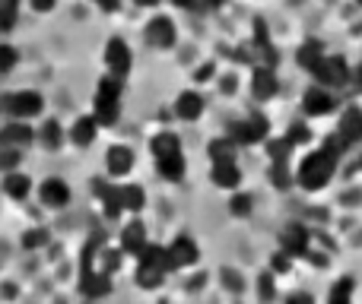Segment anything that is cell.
I'll list each match as a JSON object with an SVG mask.
<instances>
[{
	"mask_svg": "<svg viewBox=\"0 0 362 304\" xmlns=\"http://www.w3.org/2000/svg\"><path fill=\"white\" fill-rule=\"evenodd\" d=\"M334 171H337V159L327 150H318L302 159L299 171H296V181H299V187H305V190H321V187H327V181L334 178Z\"/></svg>",
	"mask_w": 362,
	"mask_h": 304,
	"instance_id": "1",
	"label": "cell"
},
{
	"mask_svg": "<svg viewBox=\"0 0 362 304\" xmlns=\"http://www.w3.org/2000/svg\"><path fill=\"white\" fill-rule=\"evenodd\" d=\"M95 111L93 118L99 121V127H112L121 114V80L118 76H102L99 80V89H95Z\"/></svg>",
	"mask_w": 362,
	"mask_h": 304,
	"instance_id": "2",
	"label": "cell"
},
{
	"mask_svg": "<svg viewBox=\"0 0 362 304\" xmlns=\"http://www.w3.org/2000/svg\"><path fill=\"white\" fill-rule=\"evenodd\" d=\"M4 108L13 114V121H32L45 111V99L35 89H23V92H13L4 99Z\"/></svg>",
	"mask_w": 362,
	"mask_h": 304,
	"instance_id": "3",
	"label": "cell"
},
{
	"mask_svg": "<svg viewBox=\"0 0 362 304\" xmlns=\"http://www.w3.org/2000/svg\"><path fill=\"white\" fill-rule=\"evenodd\" d=\"M312 76L321 83L325 89H344L346 83H353V73H350V67H346V61L340 54H327L325 61L318 63V67L312 70Z\"/></svg>",
	"mask_w": 362,
	"mask_h": 304,
	"instance_id": "4",
	"label": "cell"
},
{
	"mask_svg": "<svg viewBox=\"0 0 362 304\" xmlns=\"http://www.w3.org/2000/svg\"><path fill=\"white\" fill-rule=\"evenodd\" d=\"M229 137L235 140L238 146H251V143H261V140L270 137V121L264 114H251L245 121H235L229 127Z\"/></svg>",
	"mask_w": 362,
	"mask_h": 304,
	"instance_id": "5",
	"label": "cell"
},
{
	"mask_svg": "<svg viewBox=\"0 0 362 304\" xmlns=\"http://www.w3.org/2000/svg\"><path fill=\"white\" fill-rule=\"evenodd\" d=\"M131 63H134L131 48H127L121 38H112V42L105 44V67H108V73L118 76V80H124V76L131 73Z\"/></svg>",
	"mask_w": 362,
	"mask_h": 304,
	"instance_id": "6",
	"label": "cell"
},
{
	"mask_svg": "<svg viewBox=\"0 0 362 304\" xmlns=\"http://www.w3.org/2000/svg\"><path fill=\"white\" fill-rule=\"evenodd\" d=\"M334 108H337L334 92L331 89H325V86L305 89V95H302V111H305L308 118H325V114H331Z\"/></svg>",
	"mask_w": 362,
	"mask_h": 304,
	"instance_id": "7",
	"label": "cell"
},
{
	"mask_svg": "<svg viewBox=\"0 0 362 304\" xmlns=\"http://www.w3.org/2000/svg\"><path fill=\"white\" fill-rule=\"evenodd\" d=\"M32 140H35V133H32L29 121H10L0 127V146H6V150H25Z\"/></svg>",
	"mask_w": 362,
	"mask_h": 304,
	"instance_id": "8",
	"label": "cell"
},
{
	"mask_svg": "<svg viewBox=\"0 0 362 304\" xmlns=\"http://www.w3.org/2000/svg\"><path fill=\"white\" fill-rule=\"evenodd\" d=\"M308 248H312V235H308L305 225L293 222L283 231V250H286L289 257H308Z\"/></svg>",
	"mask_w": 362,
	"mask_h": 304,
	"instance_id": "9",
	"label": "cell"
},
{
	"mask_svg": "<svg viewBox=\"0 0 362 304\" xmlns=\"http://www.w3.org/2000/svg\"><path fill=\"white\" fill-rule=\"evenodd\" d=\"M146 42H150L153 48H172V44H175V23H172L169 16L150 19V25H146Z\"/></svg>",
	"mask_w": 362,
	"mask_h": 304,
	"instance_id": "10",
	"label": "cell"
},
{
	"mask_svg": "<svg viewBox=\"0 0 362 304\" xmlns=\"http://www.w3.org/2000/svg\"><path fill=\"white\" fill-rule=\"evenodd\" d=\"M169 257H172V263H175V269H181V267H194V263L200 260V250H197V244H194V238L178 235L175 241L169 244Z\"/></svg>",
	"mask_w": 362,
	"mask_h": 304,
	"instance_id": "11",
	"label": "cell"
},
{
	"mask_svg": "<svg viewBox=\"0 0 362 304\" xmlns=\"http://www.w3.org/2000/svg\"><path fill=\"white\" fill-rule=\"evenodd\" d=\"M276 89H280V80H276L274 67H261V63H257L255 80H251V92H255V99H257V102L274 99Z\"/></svg>",
	"mask_w": 362,
	"mask_h": 304,
	"instance_id": "12",
	"label": "cell"
},
{
	"mask_svg": "<svg viewBox=\"0 0 362 304\" xmlns=\"http://www.w3.org/2000/svg\"><path fill=\"white\" fill-rule=\"evenodd\" d=\"M38 197H42V203L48 206V209H64V206L70 203V187L64 184L61 178H48L42 184V190H38Z\"/></svg>",
	"mask_w": 362,
	"mask_h": 304,
	"instance_id": "13",
	"label": "cell"
},
{
	"mask_svg": "<svg viewBox=\"0 0 362 304\" xmlns=\"http://www.w3.org/2000/svg\"><path fill=\"white\" fill-rule=\"evenodd\" d=\"M80 288L86 298H105L112 292V279L102 269H86V273H80Z\"/></svg>",
	"mask_w": 362,
	"mask_h": 304,
	"instance_id": "14",
	"label": "cell"
},
{
	"mask_svg": "<svg viewBox=\"0 0 362 304\" xmlns=\"http://www.w3.org/2000/svg\"><path fill=\"white\" fill-rule=\"evenodd\" d=\"M146 229H144V222H131L124 231H121V250L124 254H134V257H140L144 254V248H146Z\"/></svg>",
	"mask_w": 362,
	"mask_h": 304,
	"instance_id": "15",
	"label": "cell"
},
{
	"mask_svg": "<svg viewBox=\"0 0 362 304\" xmlns=\"http://www.w3.org/2000/svg\"><path fill=\"white\" fill-rule=\"evenodd\" d=\"M95 193H99V200H102V212H105L108 219H118L121 212H124V206H121V187L99 181V184H95Z\"/></svg>",
	"mask_w": 362,
	"mask_h": 304,
	"instance_id": "16",
	"label": "cell"
},
{
	"mask_svg": "<svg viewBox=\"0 0 362 304\" xmlns=\"http://www.w3.org/2000/svg\"><path fill=\"white\" fill-rule=\"evenodd\" d=\"M204 108H206V102L200 92H181L175 99V114L181 121H197L204 114Z\"/></svg>",
	"mask_w": 362,
	"mask_h": 304,
	"instance_id": "17",
	"label": "cell"
},
{
	"mask_svg": "<svg viewBox=\"0 0 362 304\" xmlns=\"http://www.w3.org/2000/svg\"><path fill=\"white\" fill-rule=\"evenodd\" d=\"M325 57H327V54H325V44L315 42V38H308V42L299 44V54H296V61H299L302 70H308V73H312V70L318 67Z\"/></svg>",
	"mask_w": 362,
	"mask_h": 304,
	"instance_id": "18",
	"label": "cell"
},
{
	"mask_svg": "<svg viewBox=\"0 0 362 304\" xmlns=\"http://www.w3.org/2000/svg\"><path fill=\"white\" fill-rule=\"evenodd\" d=\"M213 184L223 187V190H235L242 184V171H238L235 162H219L213 165Z\"/></svg>",
	"mask_w": 362,
	"mask_h": 304,
	"instance_id": "19",
	"label": "cell"
},
{
	"mask_svg": "<svg viewBox=\"0 0 362 304\" xmlns=\"http://www.w3.org/2000/svg\"><path fill=\"white\" fill-rule=\"evenodd\" d=\"M105 168L108 174H127L134 168V152L127 146H112L105 152Z\"/></svg>",
	"mask_w": 362,
	"mask_h": 304,
	"instance_id": "20",
	"label": "cell"
},
{
	"mask_svg": "<svg viewBox=\"0 0 362 304\" xmlns=\"http://www.w3.org/2000/svg\"><path fill=\"white\" fill-rule=\"evenodd\" d=\"M29 190H32L29 174H23V171H6L4 174V193H6V197L25 200V197H29Z\"/></svg>",
	"mask_w": 362,
	"mask_h": 304,
	"instance_id": "21",
	"label": "cell"
},
{
	"mask_svg": "<svg viewBox=\"0 0 362 304\" xmlns=\"http://www.w3.org/2000/svg\"><path fill=\"white\" fill-rule=\"evenodd\" d=\"M95 133H99V121L95 118H76L74 127H70V140L76 146H89L95 140Z\"/></svg>",
	"mask_w": 362,
	"mask_h": 304,
	"instance_id": "22",
	"label": "cell"
},
{
	"mask_svg": "<svg viewBox=\"0 0 362 304\" xmlns=\"http://www.w3.org/2000/svg\"><path fill=\"white\" fill-rule=\"evenodd\" d=\"M150 150H153V159H169V155H178L181 152V140L175 137V133H156L153 137V143H150Z\"/></svg>",
	"mask_w": 362,
	"mask_h": 304,
	"instance_id": "23",
	"label": "cell"
},
{
	"mask_svg": "<svg viewBox=\"0 0 362 304\" xmlns=\"http://www.w3.org/2000/svg\"><path fill=\"white\" fill-rule=\"evenodd\" d=\"M235 150H238V143H235L232 137L210 140V146H206V152H210L213 165H219V162H235Z\"/></svg>",
	"mask_w": 362,
	"mask_h": 304,
	"instance_id": "24",
	"label": "cell"
},
{
	"mask_svg": "<svg viewBox=\"0 0 362 304\" xmlns=\"http://www.w3.org/2000/svg\"><path fill=\"white\" fill-rule=\"evenodd\" d=\"M340 133H344L350 143H362V111L359 108H350V111L340 118V127H337Z\"/></svg>",
	"mask_w": 362,
	"mask_h": 304,
	"instance_id": "25",
	"label": "cell"
},
{
	"mask_svg": "<svg viewBox=\"0 0 362 304\" xmlns=\"http://www.w3.org/2000/svg\"><path fill=\"white\" fill-rule=\"evenodd\" d=\"M121 206H124V212H140L146 206V190L140 184H124L121 187Z\"/></svg>",
	"mask_w": 362,
	"mask_h": 304,
	"instance_id": "26",
	"label": "cell"
},
{
	"mask_svg": "<svg viewBox=\"0 0 362 304\" xmlns=\"http://www.w3.org/2000/svg\"><path fill=\"white\" fill-rule=\"evenodd\" d=\"M156 165H159V174H163V178L165 181H181V178H185V155H169V159H159L156 162Z\"/></svg>",
	"mask_w": 362,
	"mask_h": 304,
	"instance_id": "27",
	"label": "cell"
},
{
	"mask_svg": "<svg viewBox=\"0 0 362 304\" xmlns=\"http://www.w3.org/2000/svg\"><path fill=\"white\" fill-rule=\"evenodd\" d=\"M38 140H42L45 150H57V146L64 143V127L57 124V121H45V124H42V133H38Z\"/></svg>",
	"mask_w": 362,
	"mask_h": 304,
	"instance_id": "28",
	"label": "cell"
},
{
	"mask_svg": "<svg viewBox=\"0 0 362 304\" xmlns=\"http://www.w3.org/2000/svg\"><path fill=\"white\" fill-rule=\"evenodd\" d=\"M165 282V273L156 267H146V263H140L137 267V286L140 288H159Z\"/></svg>",
	"mask_w": 362,
	"mask_h": 304,
	"instance_id": "29",
	"label": "cell"
},
{
	"mask_svg": "<svg viewBox=\"0 0 362 304\" xmlns=\"http://www.w3.org/2000/svg\"><path fill=\"white\" fill-rule=\"evenodd\" d=\"M327 304H353V279L344 276L340 282H334L331 295H327Z\"/></svg>",
	"mask_w": 362,
	"mask_h": 304,
	"instance_id": "30",
	"label": "cell"
},
{
	"mask_svg": "<svg viewBox=\"0 0 362 304\" xmlns=\"http://www.w3.org/2000/svg\"><path fill=\"white\" fill-rule=\"evenodd\" d=\"M289 150H293V143H289V140H267V155H270V162H280V165H286Z\"/></svg>",
	"mask_w": 362,
	"mask_h": 304,
	"instance_id": "31",
	"label": "cell"
},
{
	"mask_svg": "<svg viewBox=\"0 0 362 304\" xmlns=\"http://www.w3.org/2000/svg\"><path fill=\"white\" fill-rule=\"evenodd\" d=\"M350 146H353V143H350V140H346V137H344V133H340V130H334L331 137L325 140V150L331 152L334 159H340V155H344L346 150H350Z\"/></svg>",
	"mask_w": 362,
	"mask_h": 304,
	"instance_id": "32",
	"label": "cell"
},
{
	"mask_svg": "<svg viewBox=\"0 0 362 304\" xmlns=\"http://www.w3.org/2000/svg\"><path fill=\"white\" fill-rule=\"evenodd\" d=\"M121 254H124V250H108V248H102V250H99V260H102V273H108V276H112L115 269L121 267Z\"/></svg>",
	"mask_w": 362,
	"mask_h": 304,
	"instance_id": "33",
	"label": "cell"
},
{
	"mask_svg": "<svg viewBox=\"0 0 362 304\" xmlns=\"http://www.w3.org/2000/svg\"><path fill=\"white\" fill-rule=\"evenodd\" d=\"M251 193H235V197L229 200V212L232 216H251Z\"/></svg>",
	"mask_w": 362,
	"mask_h": 304,
	"instance_id": "34",
	"label": "cell"
},
{
	"mask_svg": "<svg viewBox=\"0 0 362 304\" xmlns=\"http://www.w3.org/2000/svg\"><path fill=\"white\" fill-rule=\"evenodd\" d=\"M270 184L276 187V190H286L293 181H289V171H286V165H280V162H274L270 165Z\"/></svg>",
	"mask_w": 362,
	"mask_h": 304,
	"instance_id": "35",
	"label": "cell"
},
{
	"mask_svg": "<svg viewBox=\"0 0 362 304\" xmlns=\"http://www.w3.org/2000/svg\"><path fill=\"white\" fill-rule=\"evenodd\" d=\"M286 140H289V143H293V146H305L308 140H312V130H308L305 124H289Z\"/></svg>",
	"mask_w": 362,
	"mask_h": 304,
	"instance_id": "36",
	"label": "cell"
},
{
	"mask_svg": "<svg viewBox=\"0 0 362 304\" xmlns=\"http://www.w3.org/2000/svg\"><path fill=\"white\" fill-rule=\"evenodd\" d=\"M16 61H19L16 48H13V44H0V73H10V70L16 67Z\"/></svg>",
	"mask_w": 362,
	"mask_h": 304,
	"instance_id": "37",
	"label": "cell"
},
{
	"mask_svg": "<svg viewBox=\"0 0 362 304\" xmlns=\"http://www.w3.org/2000/svg\"><path fill=\"white\" fill-rule=\"evenodd\" d=\"M19 159H23L19 150H6V146H0V168H4V171H16Z\"/></svg>",
	"mask_w": 362,
	"mask_h": 304,
	"instance_id": "38",
	"label": "cell"
},
{
	"mask_svg": "<svg viewBox=\"0 0 362 304\" xmlns=\"http://www.w3.org/2000/svg\"><path fill=\"white\" fill-rule=\"evenodd\" d=\"M45 241H48V235H45V231L42 229H32V231H25V235H23V248H42V244Z\"/></svg>",
	"mask_w": 362,
	"mask_h": 304,
	"instance_id": "39",
	"label": "cell"
},
{
	"mask_svg": "<svg viewBox=\"0 0 362 304\" xmlns=\"http://www.w3.org/2000/svg\"><path fill=\"white\" fill-rule=\"evenodd\" d=\"M289 267H293V257H289L286 250L274 254V260H270V269H274V273H289Z\"/></svg>",
	"mask_w": 362,
	"mask_h": 304,
	"instance_id": "40",
	"label": "cell"
},
{
	"mask_svg": "<svg viewBox=\"0 0 362 304\" xmlns=\"http://www.w3.org/2000/svg\"><path fill=\"white\" fill-rule=\"evenodd\" d=\"M257 292H261V298H274V273H264L257 279Z\"/></svg>",
	"mask_w": 362,
	"mask_h": 304,
	"instance_id": "41",
	"label": "cell"
},
{
	"mask_svg": "<svg viewBox=\"0 0 362 304\" xmlns=\"http://www.w3.org/2000/svg\"><path fill=\"white\" fill-rule=\"evenodd\" d=\"M16 19H19L16 10H4V6H0V32H10L13 25H16Z\"/></svg>",
	"mask_w": 362,
	"mask_h": 304,
	"instance_id": "42",
	"label": "cell"
},
{
	"mask_svg": "<svg viewBox=\"0 0 362 304\" xmlns=\"http://www.w3.org/2000/svg\"><path fill=\"white\" fill-rule=\"evenodd\" d=\"M213 73H216V67H213V63H204V67H197L194 80H197V83H206V80H213Z\"/></svg>",
	"mask_w": 362,
	"mask_h": 304,
	"instance_id": "43",
	"label": "cell"
},
{
	"mask_svg": "<svg viewBox=\"0 0 362 304\" xmlns=\"http://www.w3.org/2000/svg\"><path fill=\"white\" fill-rule=\"evenodd\" d=\"M283 304H315V298H312L308 292H293Z\"/></svg>",
	"mask_w": 362,
	"mask_h": 304,
	"instance_id": "44",
	"label": "cell"
},
{
	"mask_svg": "<svg viewBox=\"0 0 362 304\" xmlns=\"http://www.w3.org/2000/svg\"><path fill=\"white\" fill-rule=\"evenodd\" d=\"M54 4H57V0H29V6H32V10H38V13L54 10Z\"/></svg>",
	"mask_w": 362,
	"mask_h": 304,
	"instance_id": "45",
	"label": "cell"
},
{
	"mask_svg": "<svg viewBox=\"0 0 362 304\" xmlns=\"http://www.w3.org/2000/svg\"><path fill=\"white\" fill-rule=\"evenodd\" d=\"M95 6H99V10H105V13H115L121 6V0H95Z\"/></svg>",
	"mask_w": 362,
	"mask_h": 304,
	"instance_id": "46",
	"label": "cell"
},
{
	"mask_svg": "<svg viewBox=\"0 0 362 304\" xmlns=\"http://www.w3.org/2000/svg\"><path fill=\"white\" fill-rule=\"evenodd\" d=\"M175 6H181V10H200V0H172Z\"/></svg>",
	"mask_w": 362,
	"mask_h": 304,
	"instance_id": "47",
	"label": "cell"
},
{
	"mask_svg": "<svg viewBox=\"0 0 362 304\" xmlns=\"http://www.w3.org/2000/svg\"><path fill=\"white\" fill-rule=\"evenodd\" d=\"M353 83H356V86H359V92H362V63H359L356 70H353Z\"/></svg>",
	"mask_w": 362,
	"mask_h": 304,
	"instance_id": "48",
	"label": "cell"
},
{
	"mask_svg": "<svg viewBox=\"0 0 362 304\" xmlns=\"http://www.w3.org/2000/svg\"><path fill=\"white\" fill-rule=\"evenodd\" d=\"M0 6L4 10H19V0H0Z\"/></svg>",
	"mask_w": 362,
	"mask_h": 304,
	"instance_id": "49",
	"label": "cell"
},
{
	"mask_svg": "<svg viewBox=\"0 0 362 304\" xmlns=\"http://www.w3.org/2000/svg\"><path fill=\"white\" fill-rule=\"evenodd\" d=\"M0 295H6V298H13V295H16V288H13V286H4V288H0Z\"/></svg>",
	"mask_w": 362,
	"mask_h": 304,
	"instance_id": "50",
	"label": "cell"
},
{
	"mask_svg": "<svg viewBox=\"0 0 362 304\" xmlns=\"http://www.w3.org/2000/svg\"><path fill=\"white\" fill-rule=\"evenodd\" d=\"M134 4H137V6H156L159 0H134Z\"/></svg>",
	"mask_w": 362,
	"mask_h": 304,
	"instance_id": "51",
	"label": "cell"
},
{
	"mask_svg": "<svg viewBox=\"0 0 362 304\" xmlns=\"http://www.w3.org/2000/svg\"><path fill=\"white\" fill-rule=\"evenodd\" d=\"M356 4H359V6H362V0H356Z\"/></svg>",
	"mask_w": 362,
	"mask_h": 304,
	"instance_id": "52",
	"label": "cell"
}]
</instances>
